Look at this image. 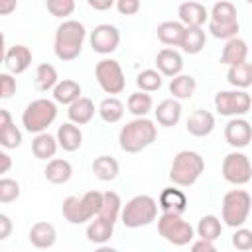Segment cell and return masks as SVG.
Segmentation results:
<instances>
[{"label":"cell","instance_id":"3957f363","mask_svg":"<svg viewBox=\"0 0 252 252\" xmlns=\"http://www.w3.org/2000/svg\"><path fill=\"white\" fill-rule=\"evenodd\" d=\"M100 205H102V193L93 189V191H87L83 197L71 195V197L63 199L61 213H63L67 222L85 224L87 220H91V219H94L98 215Z\"/></svg>","mask_w":252,"mask_h":252},{"label":"cell","instance_id":"681fc988","mask_svg":"<svg viewBox=\"0 0 252 252\" xmlns=\"http://www.w3.org/2000/svg\"><path fill=\"white\" fill-rule=\"evenodd\" d=\"M18 8L16 0H0V16H8Z\"/></svg>","mask_w":252,"mask_h":252},{"label":"cell","instance_id":"5bb4252c","mask_svg":"<svg viewBox=\"0 0 252 252\" xmlns=\"http://www.w3.org/2000/svg\"><path fill=\"white\" fill-rule=\"evenodd\" d=\"M224 140L232 148H246L252 140V126L246 118H230L224 126Z\"/></svg>","mask_w":252,"mask_h":252},{"label":"cell","instance_id":"44dd1931","mask_svg":"<svg viewBox=\"0 0 252 252\" xmlns=\"http://www.w3.org/2000/svg\"><path fill=\"white\" fill-rule=\"evenodd\" d=\"M181 112H183L181 102L175 100V98H165V100H161V102L156 106V110H154L156 122H158L159 126H165V128L175 126V124L179 122V118H181Z\"/></svg>","mask_w":252,"mask_h":252},{"label":"cell","instance_id":"ffe728a7","mask_svg":"<svg viewBox=\"0 0 252 252\" xmlns=\"http://www.w3.org/2000/svg\"><path fill=\"white\" fill-rule=\"evenodd\" d=\"M28 238L32 242V246L39 248V250H45V248H51L57 240V230L51 222H45V220H39L35 224H32L30 232H28Z\"/></svg>","mask_w":252,"mask_h":252},{"label":"cell","instance_id":"7dc6e473","mask_svg":"<svg viewBox=\"0 0 252 252\" xmlns=\"http://www.w3.org/2000/svg\"><path fill=\"white\" fill-rule=\"evenodd\" d=\"M191 252H219L215 248L213 242H207V240H197L191 244Z\"/></svg>","mask_w":252,"mask_h":252},{"label":"cell","instance_id":"ee69618b","mask_svg":"<svg viewBox=\"0 0 252 252\" xmlns=\"http://www.w3.org/2000/svg\"><path fill=\"white\" fill-rule=\"evenodd\" d=\"M18 85L10 73H0V98H10L16 93Z\"/></svg>","mask_w":252,"mask_h":252},{"label":"cell","instance_id":"f546056e","mask_svg":"<svg viewBox=\"0 0 252 252\" xmlns=\"http://www.w3.org/2000/svg\"><path fill=\"white\" fill-rule=\"evenodd\" d=\"M226 81H228L236 91H246V89L252 85V65H250L248 61H244V63H240V65L228 67Z\"/></svg>","mask_w":252,"mask_h":252},{"label":"cell","instance_id":"9a60e30c","mask_svg":"<svg viewBox=\"0 0 252 252\" xmlns=\"http://www.w3.org/2000/svg\"><path fill=\"white\" fill-rule=\"evenodd\" d=\"M4 65H6V69H8V73L12 77L24 73L32 65V51H30V47H26L22 43H16L10 49H6Z\"/></svg>","mask_w":252,"mask_h":252},{"label":"cell","instance_id":"484cf974","mask_svg":"<svg viewBox=\"0 0 252 252\" xmlns=\"http://www.w3.org/2000/svg\"><path fill=\"white\" fill-rule=\"evenodd\" d=\"M114 234V222L102 217H94L91 219V222L87 224V238L94 244H106Z\"/></svg>","mask_w":252,"mask_h":252},{"label":"cell","instance_id":"2e32d148","mask_svg":"<svg viewBox=\"0 0 252 252\" xmlns=\"http://www.w3.org/2000/svg\"><path fill=\"white\" fill-rule=\"evenodd\" d=\"M179 24L183 28H201L209 20V12L201 2H183L177 8Z\"/></svg>","mask_w":252,"mask_h":252},{"label":"cell","instance_id":"d6986e66","mask_svg":"<svg viewBox=\"0 0 252 252\" xmlns=\"http://www.w3.org/2000/svg\"><path fill=\"white\" fill-rule=\"evenodd\" d=\"M215 130V116L205 110V108H197L189 114L187 118V132L195 138H205Z\"/></svg>","mask_w":252,"mask_h":252},{"label":"cell","instance_id":"4fadbf2b","mask_svg":"<svg viewBox=\"0 0 252 252\" xmlns=\"http://www.w3.org/2000/svg\"><path fill=\"white\" fill-rule=\"evenodd\" d=\"M89 41H91V47L94 53L108 55V53L116 51V47L120 43V30L112 24H98L91 32Z\"/></svg>","mask_w":252,"mask_h":252},{"label":"cell","instance_id":"8992f818","mask_svg":"<svg viewBox=\"0 0 252 252\" xmlns=\"http://www.w3.org/2000/svg\"><path fill=\"white\" fill-rule=\"evenodd\" d=\"M158 219V201L150 195L132 197L120 211V220L126 228L148 226Z\"/></svg>","mask_w":252,"mask_h":252},{"label":"cell","instance_id":"1f68e13d","mask_svg":"<svg viewBox=\"0 0 252 252\" xmlns=\"http://www.w3.org/2000/svg\"><path fill=\"white\" fill-rule=\"evenodd\" d=\"M195 89H197V81L193 75H177L169 81V93L173 94L175 100L191 98Z\"/></svg>","mask_w":252,"mask_h":252},{"label":"cell","instance_id":"7402d4cb","mask_svg":"<svg viewBox=\"0 0 252 252\" xmlns=\"http://www.w3.org/2000/svg\"><path fill=\"white\" fill-rule=\"evenodd\" d=\"M248 57V43L240 37H232L226 41V45L222 47V53H220V63L222 65H240L244 63Z\"/></svg>","mask_w":252,"mask_h":252},{"label":"cell","instance_id":"f1b7e54d","mask_svg":"<svg viewBox=\"0 0 252 252\" xmlns=\"http://www.w3.org/2000/svg\"><path fill=\"white\" fill-rule=\"evenodd\" d=\"M205 41H207V33L203 28H185V33H183L179 47L189 55H197L203 51Z\"/></svg>","mask_w":252,"mask_h":252},{"label":"cell","instance_id":"d4e9b609","mask_svg":"<svg viewBox=\"0 0 252 252\" xmlns=\"http://www.w3.org/2000/svg\"><path fill=\"white\" fill-rule=\"evenodd\" d=\"M43 175L49 183L53 185H63L71 179L73 175V165L67 161V159H61V158H53L47 161L45 169H43Z\"/></svg>","mask_w":252,"mask_h":252},{"label":"cell","instance_id":"74e56055","mask_svg":"<svg viewBox=\"0 0 252 252\" xmlns=\"http://www.w3.org/2000/svg\"><path fill=\"white\" fill-rule=\"evenodd\" d=\"M152 106H154V100L148 93L136 91L128 96V112H132L136 118H146V114L152 110Z\"/></svg>","mask_w":252,"mask_h":252},{"label":"cell","instance_id":"7a4b0ae2","mask_svg":"<svg viewBox=\"0 0 252 252\" xmlns=\"http://www.w3.org/2000/svg\"><path fill=\"white\" fill-rule=\"evenodd\" d=\"M156 138H158V126L150 118H134L126 122L118 134L120 148L126 154H138L146 150L156 142Z\"/></svg>","mask_w":252,"mask_h":252},{"label":"cell","instance_id":"f6af8a7d","mask_svg":"<svg viewBox=\"0 0 252 252\" xmlns=\"http://www.w3.org/2000/svg\"><path fill=\"white\" fill-rule=\"evenodd\" d=\"M116 10L122 16H134L140 10V2L138 0H118L116 2Z\"/></svg>","mask_w":252,"mask_h":252},{"label":"cell","instance_id":"db71d44e","mask_svg":"<svg viewBox=\"0 0 252 252\" xmlns=\"http://www.w3.org/2000/svg\"><path fill=\"white\" fill-rule=\"evenodd\" d=\"M94 252H118V250H116V248H112V246H106V244H100V246H98V248H96Z\"/></svg>","mask_w":252,"mask_h":252},{"label":"cell","instance_id":"d6a6232c","mask_svg":"<svg viewBox=\"0 0 252 252\" xmlns=\"http://www.w3.org/2000/svg\"><path fill=\"white\" fill-rule=\"evenodd\" d=\"M197 234H199V240L215 242L222 234V222H220V219L215 217V215L201 217L199 219V224H197Z\"/></svg>","mask_w":252,"mask_h":252},{"label":"cell","instance_id":"9c48e42d","mask_svg":"<svg viewBox=\"0 0 252 252\" xmlns=\"http://www.w3.org/2000/svg\"><path fill=\"white\" fill-rule=\"evenodd\" d=\"M158 232L173 246H185L195 236V228L187 220H183L181 215L169 213H161L158 217Z\"/></svg>","mask_w":252,"mask_h":252},{"label":"cell","instance_id":"6da1fadb","mask_svg":"<svg viewBox=\"0 0 252 252\" xmlns=\"http://www.w3.org/2000/svg\"><path fill=\"white\" fill-rule=\"evenodd\" d=\"M87 30L79 20H63L55 30L53 51L61 61H73L81 55Z\"/></svg>","mask_w":252,"mask_h":252},{"label":"cell","instance_id":"c3c4849f","mask_svg":"<svg viewBox=\"0 0 252 252\" xmlns=\"http://www.w3.org/2000/svg\"><path fill=\"white\" fill-rule=\"evenodd\" d=\"M12 169V158L0 148V175L2 173H8Z\"/></svg>","mask_w":252,"mask_h":252},{"label":"cell","instance_id":"5b68a950","mask_svg":"<svg viewBox=\"0 0 252 252\" xmlns=\"http://www.w3.org/2000/svg\"><path fill=\"white\" fill-rule=\"evenodd\" d=\"M238 12L236 6L228 0H220L213 4L211 14H209V32L217 39H232L238 37Z\"/></svg>","mask_w":252,"mask_h":252},{"label":"cell","instance_id":"ab89813d","mask_svg":"<svg viewBox=\"0 0 252 252\" xmlns=\"http://www.w3.org/2000/svg\"><path fill=\"white\" fill-rule=\"evenodd\" d=\"M20 183L12 177H0V203L8 205L20 197Z\"/></svg>","mask_w":252,"mask_h":252},{"label":"cell","instance_id":"83f0119b","mask_svg":"<svg viewBox=\"0 0 252 252\" xmlns=\"http://www.w3.org/2000/svg\"><path fill=\"white\" fill-rule=\"evenodd\" d=\"M57 140L55 136L47 134V132H41V134H35V138L32 140V152L37 159H53V156L57 154Z\"/></svg>","mask_w":252,"mask_h":252},{"label":"cell","instance_id":"b9f144b4","mask_svg":"<svg viewBox=\"0 0 252 252\" xmlns=\"http://www.w3.org/2000/svg\"><path fill=\"white\" fill-rule=\"evenodd\" d=\"M45 6H47V12L51 16H55V18L71 16L73 10H75V2L73 0H47Z\"/></svg>","mask_w":252,"mask_h":252},{"label":"cell","instance_id":"4dcf8cb0","mask_svg":"<svg viewBox=\"0 0 252 252\" xmlns=\"http://www.w3.org/2000/svg\"><path fill=\"white\" fill-rule=\"evenodd\" d=\"M91 167H93L94 177H98L100 181H112V179L118 177V171H120V165H118V161L112 156H98V158H94Z\"/></svg>","mask_w":252,"mask_h":252},{"label":"cell","instance_id":"60d3db41","mask_svg":"<svg viewBox=\"0 0 252 252\" xmlns=\"http://www.w3.org/2000/svg\"><path fill=\"white\" fill-rule=\"evenodd\" d=\"M20 144H22V132L14 122L0 130V148L14 150V148H20Z\"/></svg>","mask_w":252,"mask_h":252},{"label":"cell","instance_id":"d590c367","mask_svg":"<svg viewBox=\"0 0 252 252\" xmlns=\"http://www.w3.org/2000/svg\"><path fill=\"white\" fill-rule=\"evenodd\" d=\"M120 211H122V199L116 191H104L102 193V205H100V211L96 217H102V219H108L112 222H116V219L120 217Z\"/></svg>","mask_w":252,"mask_h":252},{"label":"cell","instance_id":"52a82bcc","mask_svg":"<svg viewBox=\"0 0 252 252\" xmlns=\"http://www.w3.org/2000/svg\"><path fill=\"white\" fill-rule=\"evenodd\" d=\"M55 118L57 104L49 98H35L26 106L22 114V124L30 134H41L53 124Z\"/></svg>","mask_w":252,"mask_h":252},{"label":"cell","instance_id":"816d5d0a","mask_svg":"<svg viewBox=\"0 0 252 252\" xmlns=\"http://www.w3.org/2000/svg\"><path fill=\"white\" fill-rule=\"evenodd\" d=\"M14 120H12V114L6 110V108H0V130L4 128V126H8V124H12Z\"/></svg>","mask_w":252,"mask_h":252},{"label":"cell","instance_id":"cb8c5ba5","mask_svg":"<svg viewBox=\"0 0 252 252\" xmlns=\"http://www.w3.org/2000/svg\"><path fill=\"white\" fill-rule=\"evenodd\" d=\"M55 140H57V146L63 148L65 152H77L83 144V132H81L79 126H75L71 122H65L57 128Z\"/></svg>","mask_w":252,"mask_h":252},{"label":"cell","instance_id":"836d02e7","mask_svg":"<svg viewBox=\"0 0 252 252\" xmlns=\"http://www.w3.org/2000/svg\"><path fill=\"white\" fill-rule=\"evenodd\" d=\"M158 39L163 43V45H177L181 43L183 39V33H185V28L179 24V22H161L158 26Z\"/></svg>","mask_w":252,"mask_h":252},{"label":"cell","instance_id":"8d00e7d4","mask_svg":"<svg viewBox=\"0 0 252 252\" xmlns=\"http://www.w3.org/2000/svg\"><path fill=\"white\" fill-rule=\"evenodd\" d=\"M59 83V77H57V69L49 63H41L37 65L35 69V89L41 91V93H47V91H53V87Z\"/></svg>","mask_w":252,"mask_h":252},{"label":"cell","instance_id":"ac0fdd59","mask_svg":"<svg viewBox=\"0 0 252 252\" xmlns=\"http://www.w3.org/2000/svg\"><path fill=\"white\" fill-rule=\"evenodd\" d=\"M158 207L169 215H183L187 211V195L177 187H165L158 197Z\"/></svg>","mask_w":252,"mask_h":252},{"label":"cell","instance_id":"7c38bea8","mask_svg":"<svg viewBox=\"0 0 252 252\" xmlns=\"http://www.w3.org/2000/svg\"><path fill=\"white\" fill-rule=\"evenodd\" d=\"M222 177L232 185H246L252 177V165L246 154L230 152L222 159Z\"/></svg>","mask_w":252,"mask_h":252},{"label":"cell","instance_id":"30bf717a","mask_svg":"<svg viewBox=\"0 0 252 252\" xmlns=\"http://www.w3.org/2000/svg\"><path fill=\"white\" fill-rule=\"evenodd\" d=\"M94 77L106 94H120L126 89L124 71L116 59H100L94 67Z\"/></svg>","mask_w":252,"mask_h":252},{"label":"cell","instance_id":"e0dca14e","mask_svg":"<svg viewBox=\"0 0 252 252\" xmlns=\"http://www.w3.org/2000/svg\"><path fill=\"white\" fill-rule=\"evenodd\" d=\"M156 67H158V73L159 75H165V77H177L181 75V69H183V57L179 51L171 49V47H163L158 51L156 55Z\"/></svg>","mask_w":252,"mask_h":252},{"label":"cell","instance_id":"ba28073f","mask_svg":"<svg viewBox=\"0 0 252 252\" xmlns=\"http://www.w3.org/2000/svg\"><path fill=\"white\" fill-rule=\"evenodd\" d=\"M250 193L244 189H232L222 197V222L230 228H240L250 215Z\"/></svg>","mask_w":252,"mask_h":252},{"label":"cell","instance_id":"e575fe53","mask_svg":"<svg viewBox=\"0 0 252 252\" xmlns=\"http://www.w3.org/2000/svg\"><path fill=\"white\" fill-rule=\"evenodd\" d=\"M98 114H100V118H102L104 122L116 124V122H120L122 116H124V104H122L116 96H106V98H102L100 104H98Z\"/></svg>","mask_w":252,"mask_h":252},{"label":"cell","instance_id":"7bdbcfd3","mask_svg":"<svg viewBox=\"0 0 252 252\" xmlns=\"http://www.w3.org/2000/svg\"><path fill=\"white\" fill-rule=\"evenodd\" d=\"M232 246L240 252H248L252 248V230L240 226L236 228V232L232 234Z\"/></svg>","mask_w":252,"mask_h":252},{"label":"cell","instance_id":"f35d334b","mask_svg":"<svg viewBox=\"0 0 252 252\" xmlns=\"http://www.w3.org/2000/svg\"><path fill=\"white\" fill-rule=\"evenodd\" d=\"M161 75L156 71V69H144L138 73L136 77V85L142 93H154V91H159L161 89Z\"/></svg>","mask_w":252,"mask_h":252},{"label":"cell","instance_id":"f5cc1de1","mask_svg":"<svg viewBox=\"0 0 252 252\" xmlns=\"http://www.w3.org/2000/svg\"><path fill=\"white\" fill-rule=\"evenodd\" d=\"M4 55H6V39L4 33L0 32V63H4Z\"/></svg>","mask_w":252,"mask_h":252},{"label":"cell","instance_id":"bcb514c9","mask_svg":"<svg viewBox=\"0 0 252 252\" xmlns=\"http://www.w3.org/2000/svg\"><path fill=\"white\" fill-rule=\"evenodd\" d=\"M12 230H14V222H12V219H10L8 215L0 213V240H6V238L12 234Z\"/></svg>","mask_w":252,"mask_h":252},{"label":"cell","instance_id":"603a6c76","mask_svg":"<svg viewBox=\"0 0 252 252\" xmlns=\"http://www.w3.org/2000/svg\"><path fill=\"white\" fill-rule=\"evenodd\" d=\"M67 116H69V122L75 124V126L89 124L93 120V116H94V102L89 96H81L73 104H69Z\"/></svg>","mask_w":252,"mask_h":252},{"label":"cell","instance_id":"277c9868","mask_svg":"<svg viewBox=\"0 0 252 252\" xmlns=\"http://www.w3.org/2000/svg\"><path fill=\"white\" fill-rule=\"evenodd\" d=\"M205 171V159L193 150L179 152L169 167V181L177 187H191Z\"/></svg>","mask_w":252,"mask_h":252},{"label":"cell","instance_id":"4316f807","mask_svg":"<svg viewBox=\"0 0 252 252\" xmlns=\"http://www.w3.org/2000/svg\"><path fill=\"white\" fill-rule=\"evenodd\" d=\"M81 85L73 79H63L53 87V100L59 104H73L77 98H81Z\"/></svg>","mask_w":252,"mask_h":252},{"label":"cell","instance_id":"f907efd6","mask_svg":"<svg viewBox=\"0 0 252 252\" xmlns=\"http://www.w3.org/2000/svg\"><path fill=\"white\" fill-rule=\"evenodd\" d=\"M89 6L93 10H110L114 6L112 0H89Z\"/></svg>","mask_w":252,"mask_h":252},{"label":"cell","instance_id":"8fae6325","mask_svg":"<svg viewBox=\"0 0 252 252\" xmlns=\"http://www.w3.org/2000/svg\"><path fill=\"white\" fill-rule=\"evenodd\" d=\"M252 98L246 91H219L215 94V108L220 116L240 118L250 110Z\"/></svg>","mask_w":252,"mask_h":252}]
</instances>
